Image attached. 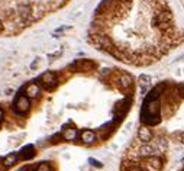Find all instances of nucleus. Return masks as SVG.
<instances>
[{
  "mask_svg": "<svg viewBox=\"0 0 184 171\" xmlns=\"http://www.w3.org/2000/svg\"><path fill=\"white\" fill-rule=\"evenodd\" d=\"M103 35L118 60L148 62L178 44L181 32L167 0H102L88 37Z\"/></svg>",
  "mask_w": 184,
  "mask_h": 171,
  "instance_id": "obj_1",
  "label": "nucleus"
},
{
  "mask_svg": "<svg viewBox=\"0 0 184 171\" xmlns=\"http://www.w3.org/2000/svg\"><path fill=\"white\" fill-rule=\"evenodd\" d=\"M31 107V102H29V99L26 97V96H19V97L16 99V103H15V110L18 113H25L28 112Z\"/></svg>",
  "mask_w": 184,
  "mask_h": 171,
  "instance_id": "obj_2",
  "label": "nucleus"
},
{
  "mask_svg": "<svg viewBox=\"0 0 184 171\" xmlns=\"http://www.w3.org/2000/svg\"><path fill=\"white\" fill-rule=\"evenodd\" d=\"M41 81H42V86L45 88H48V90H51V88H54L57 86V77L55 74L51 73V71H46V73L42 74Z\"/></svg>",
  "mask_w": 184,
  "mask_h": 171,
  "instance_id": "obj_3",
  "label": "nucleus"
},
{
  "mask_svg": "<svg viewBox=\"0 0 184 171\" xmlns=\"http://www.w3.org/2000/svg\"><path fill=\"white\" fill-rule=\"evenodd\" d=\"M143 168L147 171H158L161 168V161L158 160V157H148L147 158V162L143 164Z\"/></svg>",
  "mask_w": 184,
  "mask_h": 171,
  "instance_id": "obj_4",
  "label": "nucleus"
},
{
  "mask_svg": "<svg viewBox=\"0 0 184 171\" xmlns=\"http://www.w3.org/2000/svg\"><path fill=\"white\" fill-rule=\"evenodd\" d=\"M138 138L139 141H142V142H149V141L152 139V132L149 129L148 126H141L138 130Z\"/></svg>",
  "mask_w": 184,
  "mask_h": 171,
  "instance_id": "obj_5",
  "label": "nucleus"
},
{
  "mask_svg": "<svg viewBox=\"0 0 184 171\" xmlns=\"http://www.w3.org/2000/svg\"><path fill=\"white\" fill-rule=\"evenodd\" d=\"M81 141H83V144H87V145L93 144V142L96 141V134H94V130H90V129L83 130L81 132Z\"/></svg>",
  "mask_w": 184,
  "mask_h": 171,
  "instance_id": "obj_6",
  "label": "nucleus"
},
{
  "mask_svg": "<svg viewBox=\"0 0 184 171\" xmlns=\"http://www.w3.org/2000/svg\"><path fill=\"white\" fill-rule=\"evenodd\" d=\"M158 110H159V102L158 100H151L148 104H147V113L149 116H158Z\"/></svg>",
  "mask_w": 184,
  "mask_h": 171,
  "instance_id": "obj_7",
  "label": "nucleus"
},
{
  "mask_svg": "<svg viewBox=\"0 0 184 171\" xmlns=\"http://www.w3.org/2000/svg\"><path fill=\"white\" fill-rule=\"evenodd\" d=\"M41 91V88L36 83H31L28 87H26V97L28 99H35Z\"/></svg>",
  "mask_w": 184,
  "mask_h": 171,
  "instance_id": "obj_8",
  "label": "nucleus"
},
{
  "mask_svg": "<svg viewBox=\"0 0 184 171\" xmlns=\"http://www.w3.org/2000/svg\"><path fill=\"white\" fill-rule=\"evenodd\" d=\"M62 136H64V139H67V141H74L77 138V129H74V128H67V129L64 130Z\"/></svg>",
  "mask_w": 184,
  "mask_h": 171,
  "instance_id": "obj_9",
  "label": "nucleus"
},
{
  "mask_svg": "<svg viewBox=\"0 0 184 171\" xmlns=\"http://www.w3.org/2000/svg\"><path fill=\"white\" fill-rule=\"evenodd\" d=\"M139 154L143 157H151L155 154V150H154L152 145H149V144H147V145H143L142 148H141V151H139Z\"/></svg>",
  "mask_w": 184,
  "mask_h": 171,
  "instance_id": "obj_10",
  "label": "nucleus"
},
{
  "mask_svg": "<svg viewBox=\"0 0 184 171\" xmlns=\"http://www.w3.org/2000/svg\"><path fill=\"white\" fill-rule=\"evenodd\" d=\"M16 161H18V155L16 154H10V155H7L3 161V165L5 167H12L13 164H16Z\"/></svg>",
  "mask_w": 184,
  "mask_h": 171,
  "instance_id": "obj_11",
  "label": "nucleus"
},
{
  "mask_svg": "<svg viewBox=\"0 0 184 171\" xmlns=\"http://www.w3.org/2000/svg\"><path fill=\"white\" fill-rule=\"evenodd\" d=\"M120 84L123 86V88L131 87V84H132V78L129 77L128 74H123V76H120Z\"/></svg>",
  "mask_w": 184,
  "mask_h": 171,
  "instance_id": "obj_12",
  "label": "nucleus"
},
{
  "mask_svg": "<svg viewBox=\"0 0 184 171\" xmlns=\"http://www.w3.org/2000/svg\"><path fill=\"white\" fill-rule=\"evenodd\" d=\"M36 171H51V167L48 165L46 162H42V164H39V165H38Z\"/></svg>",
  "mask_w": 184,
  "mask_h": 171,
  "instance_id": "obj_13",
  "label": "nucleus"
},
{
  "mask_svg": "<svg viewBox=\"0 0 184 171\" xmlns=\"http://www.w3.org/2000/svg\"><path fill=\"white\" fill-rule=\"evenodd\" d=\"M149 80H151L149 76H141V77H139V84H141V86H147V84L149 83Z\"/></svg>",
  "mask_w": 184,
  "mask_h": 171,
  "instance_id": "obj_14",
  "label": "nucleus"
},
{
  "mask_svg": "<svg viewBox=\"0 0 184 171\" xmlns=\"http://www.w3.org/2000/svg\"><path fill=\"white\" fill-rule=\"evenodd\" d=\"M88 162L92 164V165H96V167H102V162H99V161H96V160H93V158H90L88 160Z\"/></svg>",
  "mask_w": 184,
  "mask_h": 171,
  "instance_id": "obj_15",
  "label": "nucleus"
},
{
  "mask_svg": "<svg viewBox=\"0 0 184 171\" xmlns=\"http://www.w3.org/2000/svg\"><path fill=\"white\" fill-rule=\"evenodd\" d=\"M2 32H5V22L0 19V33H2Z\"/></svg>",
  "mask_w": 184,
  "mask_h": 171,
  "instance_id": "obj_16",
  "label": "nucleus"
},
{
  "mask_svg": "<svg viewBox=\"0 0 184 171\" xmlns=\"http://www.w3.org/2000/svg\"><path fill=\"white\" fill-rule=\"evenodd\" d=\"M2 120H3V110L0 109V122H2Z\"/></svg>",
  "mask_w": 184,
  "mask_h": 171,
  "instance_id": "obj_17",
  "label": "nucleus"
}]
</instances>
